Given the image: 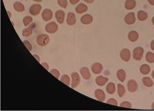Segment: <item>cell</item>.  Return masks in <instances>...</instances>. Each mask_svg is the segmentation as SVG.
Listing matches in <instances>:
<instances>
[{
  "label": "cell",
  "instance_id": "obj_1",
  "mask_svg": "<svg viewBox=\"0 0 154 111\" xmlns=\"http://www.w3.org/2000/svg\"><path fill=\"white\" fill-rule=\"evenodd\" d=\"M50 42V38L49 35L45 34H41L38 35L36 38L37 44L40 46H46Z\"/></svg>",
  "mask_w": 154,
  "mask_h": 111
},
{
  "label": "cell",
  "instance_id": "obj_2",
  "mask_svg": "<svg viewBox=\"0 0 154 111\" xmlns=\"http://www.w3.org/2000/svg\"><path fill=\"white\" fill-rule=\"evenodd\" d=\"M144 50L143 47L138 46L135 48L133 50V56L135 60L140 61L141 60L143 56Z\"/></svg>",
  "mask_w": 154,
  "mask_h": 111
},
{
  "label": "cell",
  "instance_id": "obj_3",
  "mask_svg": "<svg viewBox=\"0 0 154 111\" xmlns=\"http://www.w3.org/2000/svg\"><path fill=\"white\" fill-rule=\"evenodd\" d=\"M45 30L48 33L54 34L58 30V26L54 22H51L46 25Z\"/></svg>",
  "mask_w": 154,
  "mask_h": 111
},
{
  "label": "cell",
  "instance_id": "obj_4",
  "mask_svg": "<svg viewBox=\"0 0 154 111\" xmlns=\"http://www.w3.org/2000/svg\"><path fill=\"white\" fill-rule=\"evenodd\" d=\"M71 76L72 79L71 87L72 88L75 89L79 85L81 81L80 77L78 73L76 72L72 73Z\"/></svg>",
  "mask_w": 154,
  "mask_h": 111
},
{
  "label": "cell",
  "instance_id": "obj_5",
  "mask_svg": "<svg viewBox=\"0 0 154 111\" xmlns=\"http://www.w3.org/2000/svg\"><path fill=\"white\" fill-rule=\"evenodd\" d=\"M42 9V5L40 4H33L29 8V13L33 16H37L41 12Z\"/></svg>",
  "mask_w": 154,
  "mask_h": 111
},
{
  "label": "cell",
  "instance_id": "obj_6",
  "mask_svg": "<svg viewBox=\"0 0 154 111\" xmlns=\"http://www.w3.org/2000/svg\"><path fill=\"white\" fill-rule=\"evenodd\" d=\"M36 28L35 23H32L28 28H25L22 31V36L24 37H29L33 34V30Z\"/></svg>",
  "mask_w": 154,
  "mask_h": 111
},
{
  "label": "cell",
  "instance_id": "obj_7",
  "mask_svg": "<svg viewBox=\"0 0 154 111\" xmlns=\"http://www.w3.org/2000/svg\"><path fill=\"white\" fill-rule=\"evenodd\" d=\"M53 13L50 9L46 8L44 10L42 14V19L45 22L50 21L53 17Z\"/></svg>",
  "mask_w": 154,
  "mask_h": 111
},
{
  "label": "cell",
  "instance_id": "obj_8",
  "mask_svg": "<svg viewBox=\"0 0 154 111\" xmlns=\"http://www.w3.org/2000/svg\"><path fill=\"white\" fill-rule=\"evenodd\" d=\"M124 21L126 24L132 25L136 22V17L134 12H130L127 14L124 17Z\"/></svg>",
  "mask_w": 154,
  "mask_h": 111
},
{
  "label": "cell",
  "instance_id": "obj_9",
  "mask_svg": "<svg viewBox=\"0 0 154 111\" xmlns=\"http://www.w3.org/2000/svg\"><path fill=\"white\" fill-rule=\"evenodd\" d=\"M120 56L121 59L125 62H128L131 58V52L128 49H123L120 52Z\"/></svg>",
  "mask_w": 154,
  "mask_h": 111
},
{
  "label": "cell",
  "instance_id": "obj_10",
  "mask_svg": "<svg viewBox=\"0 0 154 111\" xmlns=\"http://www.w3.org/2000/svg\"><path fill=\"white\" fill-rule=\"evenodd\" d=\"M138 84L135 80H130L128 82L127 88L128 90L131 92H135L137 91L138 89Z\"/></svg>",
  "mask_w": 154,
  "mask_h": 111
},
{
  "label": "cell",
  "instance_id": "obj_11",
  "mask_svg": "<svg viewBox=\"0 0 154 111\" xmlns=\"http://www.w3.org/2000/svg\"><path fill=\"white\" fill-rule=\"evenodd\" d=\"M55 17L59 23L61 25L64 23L65 17V13L64 11L61 10L57 11L55 12Z\"/></svg>",
  "mask_w": 154,
  "mask_h": 111
},
{
  "label": "cell",
  "instance_id": "obj_12",
  "mask_svg": "<svg viewBox=\"0 0 154 111\" xmlns=\"http://www.w3.org/2000/svg\"><path fill=\"white\" fill-rule=\"evenodd\" d=\"M103 68V66L102 64L99 62L94 63L91 66L92 71L96 75L99 74L102 72Z\"/></svg>",
  "mask_w": 154,
  "mask_h": 111
},
{
  "label": "cell",
  "instance_id": "obj_13",
  "mask_svg": "<svg viewBox=\"0 0 154 111\" xmlns=\"http://www.w3.org/2000/svg\"><path fill=\"white\" fill-rule=\"evenodd\" d=\"M66 23L69 26H73L75 25L76 22V15L73 12H69L66 18Z\"/></svg>",
  "mask_w": 154,
  "mask_h": 111
},
{
  "label": "cell",
  "instance_id": "obj_14",
  "mask_svg": "<svg viewBox=\"0 0 154 111\" xmlns=\"http://www.w3.org/2000/svg\"><path fill=\"white\" fill-rule=\"evenodd\" d=\"M80 73L81 74L82 76L85 80H89L91 78V74L89 71V70L86 66L82 67L80 69Z\"/></svg>",
  "mask_w": 154,
  "mask_h": 111
},
{
  "label": "cell",
  "instance_id": "obj_15",
  "mask_svg": "<svg viewBox=\"0 0 154 111\" xmlns=\"http://www.w3.org/2000/svg\"><path fill=\"white\" fill-rule=\"evenodd\" d=\"M81 22L83 24L88 25L91 24L93 21V17L91 15L86 14L81 17L80 19Z\"/></svg>",
  "mask_w": 154,
  "mask_h": 111
},
{
  "label": "cell",
  "instance_id": "obj_16",
  "mask_svg": "<svg viewBox=\"0 0 154 111\" xmlns=\"http://www.w3.org/2000/svg\"><path fill=\"white\" fill-rule=\"evenodd\" d=\"M94 95L96 98L100 102H103L106 99V94L103 90L97 89L94 92Z\"/></svg>",
  "mask_w": 154,
  "mask_h": 111
},
{
  "label": "cell",
  "instance_id": "obj_17",
  "mask_svg": "<svg viewBox=\"0 0 154 111\" xmlns=\"http://www.w3.org/2000/svg\"><path fill=\"white\" fill-rule=\"evenodd\" d=\"M88 7L84 3H80L76 6L75 11L79 14H83L88 11Z\"/></svg>",
  "mask_w": 154,
  "mask_h": 111
},
{
  "label": "cell",
  "instance_id": "obj_18",
  "mask_svg": "<svg viewBox=\"0 0 154 111\" xmlns=\"http://www.w3.org/2000/svg\"><path fill=\"white\" fill-rule=\"evenodd\" d=\"M136 4L137 3L135 0H126L124 4V7L127 10H133L136 7Z\"/></svg>",
  "mask_w": 154,
  "mask_h": 111
},
{
  "label": "cell",
  "instance_id": "obj_19",
  "mask_svg": "<svg viewBox=\"0 0 154 111\" xmlns=\"http://www.w3.org/2000/svg\"><path fill=\"white\" fill-rule=\"evenodd\" d=\"M109 80V78L100 75L96 78L95 82L96 84L99 86H103L105 85Z\"/></svg>",
  "mask_w": 154,
  "mask_h": 111
},
{
  "label": "cell",
  "instance_id": "obj_20",
  "mask_svg": "<svg viewBox=\"0 0 154 111\" xmlns=\"http://www.w3.org/2000/svg\"><path fill=\"white\" fill-rule=\"evenodd\" d=\"M139 35L137 31L132 30L128 34V38L130 41L132 42H136L138 40Z\"/></svg>",
  "mask_w": 154,
  "mask_h": 111
},
{
  "label": "cell",
  "instance_id": "obj_21",
  "mask_svg": "<svg viewBox=\"0 0 154 111\" xmlns=\"http://www.w3.org/2000/svg\"><path fill=\"white\" fill-rule=\"evenodd\" d=\"M14 9L18 13H22L25 10L24 5L22 3L19 2H16L13 5Z\"/></svg>",
  "mask_w": 154,
  "mask_h": 111
},
{
  "label": "cell",
  "instance_id": "obj_22",
  "mask_svg": "<svg viewBox=\"0 0 154 111\" xmlns=\"http://www.w3.org/2000/svg\"><path fill=\"white\" fill-rule=\"evenodd\" d=\"M116 76L118 80L121 82H123L126 79V73L124 70L120 69L117 72Z\"/></svg>",
  "mask_w": 154,
  "mask_h": 111
},
{
  "label": "cell",
  "instance_id": "obj_23",
  "mask_svg": "<svg viewBox=\"0 0 154 111\" xmlns=\"http://www.w3.org/2000/svg\"><path fill=\"white\" fill-rule=\"evenodd\" d=\"M148 15L147 13L145 11L140 10L137 13V17L138 20L140 21H144L148 18Z\"/></svg>",
  "mask_w": 154,
  "mask_h": 111
},
{
  "label": "cell",
  "instance_id": "obj_24",
  "mask_svg": "<svg viewBox=\"0 0 154 111\" xmlns=\"http://www.w3.org/2000/svg\"><path fill=\"white\" fill-rule=\"evenodd\" d=\"M151 68L150 66L147 64L142 65L140 68V71L143 75H146L150 73Z\"/></svg>",
  "mask_w": 154,
  "mask_h": 111
},
{
  "label": "cell",
  "instance_id": "obj_25",
  "mask_svg": "<svg viewBox=\"0 0 154 111\" xmlns=\"http://www.w3.org/2000/svg\"><path fill=\"white\" fill-rule=\"evenodd\" d=\"M142 82L145 86L150 88L154 85V82L151 78L148 77H143L142 79Z\"/></svg>",
  "mask_w": 154,
  "mask_h": 111
},
{
  "label": "cell",
  "instance_id": "obj_26",
  "mask_svg": "<svg viewBox=\"0 0 154 111\" xmlns=\"http://www.w3.org/2000/svg\"><path fill=\"white\" fill-rule=\"evenodd\" d=\"M106 90L109 94H114L116 90L115 84L113 82H110L108 83L106 87Z\"/></svg>",
  "mask_w": 154,
  "mask_h": 111
},
{
  "label": "cell",
  "instance_id": "obj_27",
  "mask_svg": "<svg viewBox=\"0 0 154 111\" xmlns=\"http://www.w3.org/2000/svg\"><path fill=\"white\" fill-rule=\"evenodd\" d=\"M117 88L118 95L119 96L120 98L123 97L124 94H125V92H126L125 87L123 85L119 83L117 85Z\"/></svg>",
  "mask_w": 154,
  "mask_h": 111
},
{
  "label": "cell",
  "instance_id": "obj_28",
  "mask_svg": "<svg viewBox=\"0 0 154 111\" xmlns=\"http://www.w3.org/2000/svg\"><path fill=\"white\" fill-rule=\"evenodd\" d=\"M33 21V18L30 16H26L23 20V22L25 27H28Z\"/></svg>",
  "mask_w": 154,
  "mask_h": 111
},
{
  "label": "cell",
  "instance_id": "obj_29",
  "mask_svg": "<svg viewBox=\"0 0 154 111\" xmlns=\"http://www.w3.org/2000/svg\"><path fill=\"white\" fill-rule=\"evenodd\" d=\"M146 61L149 63H154V53L150 52H147L146 56Z\"/></svg>",
  "mask_w": 154,
  "mask_h": 111
},
{
  "label": "cell",
  "instance_id": "obj_30",
  "mask_svg": "<svg viewBox=\"0 0 154 111\" xmlns=\"http://www.w3.org/2000/svg\"><path fill=\"white\" fill-rule=\"evenodd\" d=\"M60 81L66 85L69 86L70 84V78L68 75L64 74L61 77Z\"/></svg>",
  "mask_w": 154,
  "mask_h": 111
},
{
  "label": "cell",
  "instance_id": "obj_31",
  "mask_svg": "<svg viewBox=\"0 0 154 111\" xmlns=\"http://www.w3.org/2000/svg\"><path fill=\"white\" fill-rule=\"evenodd\" d=\"M57 4L60 7L64 9H66L68 7L67 0H57Z\"/></svg>",
  "mask_w": 154,
  "mask_h": 111
},
{
  "label": "cell",
  "instance_id": "obj_32",
  "mask_svg": "<svg viewBox=\"0 0 154 111\" xmlns=\"http://www.w3.org/2000/svg\"><path fill=\"white\" fill-rule=\"evenodd\" d=\"M120 106L123 107L128 108H132V104L128 101H124L122 102L120 104Z\"/></svg>",
  "mask_w": 154,
  "mask_h": 111
},
{
  "label": "cell",
  "instance_id": "obj_33",
  "mask_svg": "<svg viewBox=\"0 0 154 111\" xmlns=\"http://www.w3.org/2000/svg\"><path fill=\"white\" fill-rule=\"evenodd\" d=\"M50 72L51 73L52 75H53L54 76H55L56 78H57V79H59V78H60V72H59L57 70L52 69L51 70H50Z\"/></svg>",
  "mask_w": 154,
  "mask_h": 111
},
{
  "label": "cell",
  "instance_id": "obj_34",
  "mask_svg": "<svg viewBox=\"0 0 154 111\" xmlns=\"http://www.w3.org/2000/svg\"><path fill=\"white\" fill-rule=\"evenodd\" d=\"M106 103L107 104L115 105V106H118V105L117 101L115 99L113 98L109 99L107 101Z\"/></svg>",
  "mask_w": 154,
  "mask_h": 111
},
{
  "label": "cell",
  "instance_id": "obj_35",
  "mask_svg": "<svg viewBox=\"0 0 154 111\" xmlns=\"http://www.w3.org/2000/svg\"><path fill=\"white\" fill-rule=\"evenodd\" d=\"M23 43L26 46L27 48L28 49V50L29 52H31L32 48V45L31 43L27 40H25V41H23Z\"/></svg>",
  "mask_w": 154,
  "mask_h": 111
},
{
  "label": "cell",
  "instance_id": "obj_36",
  "mask_svg": "<svg viewBox=\"0 0 154 111\" xmlns=\"http://www.w3.org/2000/svg\"><path fill=\"white\" fill-rule=\"evenodd\" d=\"M80 0H69V2L71 5H76L79 3Z\"/></svg>",
  "mask_w": 154,
  "mask_h": 111
},
{
  "label": "cell",
  "instance_id": "obj_37",
  "mask_svg": "<svg viewBox=\"0 0 154 111\" xmlns=\"http://www.w3.org/2000/svg\"><path fill=\"white\" fill-rule=\"evenodd\" d=\"M42 66L44 67L47 70H49V66L48 64H47V63L46 62H43L41 64Z\"/></svg>",
  "mask_w": 154,
  "mask_h": 111
},
{
  "label": "cell",
  "instance_id": "obj_38",
  "mask_svg": "<svg viewBox=\"0 0 154 111\" xmlns=\"http://www.w3.org/2000/svg\"><path fill=\"white\" fill-rule=\"evenodd\" d=\"M85 3L88 4H92L94 2L95 0H83Z\"/></svg>",
  "mask_w": 154,
  "mask_h": 111
},
{
  "label": "cell",
  "instance_id": "obj_39",
  "mask_svg": "<svg viewBox=\"0 0 154 111\" xmlns=\"http://www.w3.org/2000/svg\"><path fill=\"white\" fill-rule=\"evenodd\" d=\"M33 56H34L35 58L37 59V60L39 62H40V58L39 57V56L37 55V54H33Z\"/></svg>",
  "mask_w": 154,
  "mask_h": 111
},
{
  "label": "cell",
  "instance_id": "obj_40",
  "mask_svg": "<svg viewBox=\"0 0 154 111\" xmlns=\"http://www.w3.org/2000/svg\"><path fill=\"white\" fill-rule=\"evenodd\" d=\"M150 48L152 50L154 51V40H153L150 43Z\"/></svg>",
  "mask_w": 154,
  "mask_h": 111
},
{
  "label": "cell",
  "instance_id": "obj_41",
  "mask_svg": "<svg viewBox=\"0 0 154 111\" xmlns=\"http://www.w3.org/2000/svg\"><path fill=\"white\" fill-rule=\"evenodd\" d=\"M150 5L154 6V0H147Z\"/></svg>",
  "mask_w": 154,
  "mask_h": 111
},
{
  "label": "cell",
  "instance_id": "obj_42",
  "mask_svg": "<svg viewBox=\"0 0 154 111\" xmlns=\"http://www.w3.org/2000/svg\"><path fill=\"white\" fill-rule=\"evenodd\" d=\"M32 1L35 2H38V3H40V2H42L43 0H32Z\"/></svg>",
  "mask_w": 154,
  "mask_h": 111
},
{
  "label": "cell",
  "instance_id": "obj_43",
  "mask_svg": "<svg viewBox=\"0 0 154 111\" xmlns=\"http://www.w3.org/2000/svg\"><path fill=\"white\" fill-rule=\"evenodd\" d=\"M151 76H152V78H153L154 80V70L152 71V73Z\"/></svg>",
  "mask_w": 154,
  "mask_h": 111
},
{
  "label": "cell",
  "instance_id": "obj_44",
  "mask_svg": "<svg viewBox=\"0 0 154 111\" xmlns=\"http://www.w3.org/2000/svg\"><path fill=\"white\" fill-rule=\"evenodd\" d=\"M7 12L8 13L9 16L10 18H11V13L9 11H7Z\"/></svg>",
  "mask_w": 154,
  "mask_h": 111
},
{
  "label": "cell",
  "instance_id": "obj_45",
  "mask_svg": "<svg viewBox=\"0 0 154 111\" xmlns=\"http://www.w3.org/2000/svg\"><path fill=\"white\" fill-rule=\"evenodd\" d=\"M152 22L153 25L154 26V16L152 17Z\"/></svg>",
  "mask_w": 154,
  "mask_h": 111
},
{
  "label": "cell",
  "instance_id": "obj_46",
  "mask_svg": "<svg viewBox=\"0 0 154 111\" xmlns=\"http://www.w3.org/2000/svg\"><path fill=\"white\" fill-rule=\"evenodd\" d=\"M151 108L152 109L154 110V102L152 103V104Z\"/></svg>",
  "mask_w": 154,
  "mask_h": 111
}]
</instances>
